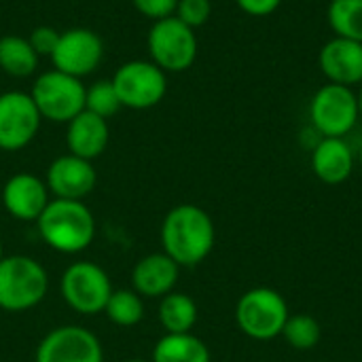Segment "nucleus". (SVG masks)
Returning <instances> with one entry per match:
<instances>
[{
  "label": "nucleus",
  "instance_id": "f257e3e1",
  "mask_svg": "<svg viewBox=\"0 0 362 362\" xmlns=\"http://www.w3.org/2000/svg\"><path fill=\"white\" fill-rule=\"evenodd\" d=\"M161 248L178 267H195L204 263L216 242V229L212 216L195 206H174L161 223Z\"/></svg>",
  "mask_w": 362,
  "mask_h": 362
},
{
  "label": "nucleus",
  "instance_id": "473e14b6",
  "mask_svg": "<svg viewBox=\"0 0 362 362\" xmlns=\"http://www.w3.org/2000/svg\"><path fill=\"white\" fill-rule=\"evenodd\" d=\"M358 159H361V168H362V148H361V155H358Z\"/></svg>",
  "mask_w": 362,
  "mask_h": 362
},
{
  "label": "nucleus",
  "instance_id": "7c9ffc66",
  "mask_svg": "<svg viewBox=\"0 0 362 362\" xmlns=\"http://www.w3.org/2000/svg\"><path fill=\"white\" fill-rule=\"evenodd\" d=\"M4 259V246H2V240H0V261Z\"/></svg>",
  "mask_w": 362,
  "mask_h": 362
},
{
  "label": "nucleus",
  "instance_id": "72a5a7b5",
  "mask_svg": "<svg viewBox=\"0 0 362 362\" xmlns=\"http://www.w3.org/2000/svg\"><path fill=\"white\" fill-rule=\"evenodd\" d=\"M331 2H333V0H331Z\"/></svg>",
  "mask_w": 362,
  "mask_h": 362
},
{
  "label": "nucleus",
  "instance_id": "5701e85b",
  "mask_svg": "<svg viewBox=\"0 0 362 362\" xmlns=\"http://www.w3.org/2000/svg\"><path fill=\"white\" fill-rule=\"evenodd\" d=\"M327 19L335 36L362 42V0H333Z\"/></svg>",
  "mask_w": 362,
  "mask_h": 362
},
{
  "label": "nucleus",
  "instance_id": "9d476101",
  "mask_svg": "<svg viewBox=\"0 0 362 362\" xmlns=\"http://www.w3.org/2000/svg\"><path fill=\"white\" fill-rule=\"evenodd\" d=\"M40 112L25 91L0 93V151L25 148L40 129Z\"/></svg>",
  "mask_w": 362,
  "mask_h": 362
},
{
  "label": "nucleus",
  "instance_id": "ddd939ff",
  "mask_svg": "<svg viewBox=\"0 0 362 362\" xmlns=\"http://www.w3.org/2000/svg\"><path fill=\"white\" fill-rule=\"evenodd\" d=\"M45 182L51 197L83 202L95 189L98 172L91 161L68 153L51 161V165L47 168Z\"/></svg>",
  "mask_w": 362,
  "mask_h": 362
},
{
  "label": "nucleus",
  "instance_id": "6e6552de",
  "mask_svg": "<svg viewBox=\"0 0 362 362\" xmlns=\"http://www.w3.org/2000/svg\"><path fill=\"white\" fill-rule=\"evenodd\" d=\"M121 106L146 110L157 106L168 93V74L151 59H132L119 66L110 78Z\"/></svg>",
  "mask_w": 362,
  "mask_h": 362
},
{
  "label": "nucleus",
  "instance_id": "20e7f679",
  "mask_svg": "<svg viewBox=\"0 0 362 362\" xmlns=\"http://www.w3.org/2000/svg\"><path fill=\"white\" fill-rule=\"evenodd\" d=\"M288 316L291 312L286 299L267 286L246 291L235 305L238 329L255 341H272L282 337Z\"/></svg>",
  "mask_w": 362,
  "mask_h": 362
},
{
  "label": "nucleus",
  "instance_id": "bb28decb",
  "mask_svg": "<svg viewBox=\"0 0 362 362\" xmlns=\"http://www.w3.org/2000/svg\"><path fill=\"white\" fill-rule=\"evenodd\" d=\"M28 40H30L32 49L38 53V57H40V55H49V57H51L53 51H55V47H57L59 32H57L55 28H51V25H38V28H34V30L30 32Z\"/></svg>",
  "mask_w": 362,
  "mask_h": 362
},
{
  "label": "nucleus",
  "instance_id": "412c9836",
  "mask_svg": "<svg viewBox=\"0 0 362 362\" xmlns=\"http://www.w3.org/2000/svg\"><path fill=\"white\" fill-rule=\"evenodd\" d=\"M38 68V53L32 49L30 40L23 36H2L0 38V70L8 76L25 78Z\"/></svg>",
  "mask_w": 362,
  "mask_h": 362
},
{
  "label": "nucleus",
  "instance_id": "7ed1b4c3",
  "mask_svg": "<svg viewBox=\"0 0 362 362\" xmlns=\"http://www.w3.org/2000/svg\"><path fill=\"white\" fill-rule=\"evenodd\" d=\"M49 293L47 269L28 255H4L0 261V310L21 314L36 308Z\"/></svg>",
  "mask_w": 362,
  "mask_h": 362
},
{
  "label": "nucleus",
  "instance_id": "0eeeda50",
  "mask_svg": "<svg viewBox=\"0 0 362 362\" xmlns=\"http://www.w3.org/2000/svg\"><path fill=\"white\" fill-rule=\"evenodd\" d=\"M85 85L81 78L59 70L42 72L32 85V100L42 119L53 123H70L85 110Z\"/></svg>",
  "mask_w": 362,
  "mask_h": 362
},
{
  "label": "nucleus",
  "instance_id": "2f4dec72",
  "mask_svg": "<svg viewBox=\"0 0 362 362\" xmlns=\"http://www.w3.org/2000/svg\"><path fill=\"white\" fill-rule=\"evenodd\" d=\"M123 362H151V361H142V358H129V361H123Z\"/></svg>",
  "mask_w": 362,
  "mask_h": 362
},
{
  "label": "nucleus",
  "instance_id": "b1692460",
  "mask_svg": "<svg viewBox=\"0 0 362 362\" xmlns=\"http://www.w3.org/2000/svg\"><path fill=\"white\" fill-rule=\"evenodd\" d=\"M320 322L310 316V314H295V316H288L286 325H284V331H282V337L284 341L299 350V352H308L312 348L318 346L320 341Z\"/></svg>",
  "mask_w": 362,
  "mask_h": 362
},
{
  "label": "nucleus",
  "instance_id": "423d86ee",
  "mask_svg": "<svg viewBox=\"0 0 362 362\" xmlns=\"http://www.w3.org/2000/svg\"><path fill=\"white\" fill-rule=\"evenodd\" d=\"M112 291L108 274L91 261L68 265L59 278V295L64 303L83 316L102 314Z\"/></svg>",
  "mask_w": 362,
  "mask_h": 362
},
{
  "label": "nucleus",
  "instance_id": "c85d7f7f",
  "mask_svg": "<svg viewBox=\"0 0 362 362\" xmlns=\"http://www.w3.org/2000/svg\"><path fill=\"white\" fill-rule=\"evenodd\" d=\"M282 0H235V4L246 13V15H252V17H265V15H272L278 6H280Z\"/></svg>",
  "mask_w": 362,
  "mask_h": 362
},
{
  "label": "nucleus",
  "instance_id": "aec40b11",
  "mask_svg": "<svg viewBox=\"0 0 362 362\" xmlns=\"http://www.w3.org/2000/svg\"><path fill=\"white\" fill-rule=\"evenodd\" d=\"M159 325L165 333H191L197 322V303L185 293L172 291L159 299Z\"/></svg>",
  "mask_w": 362,
  "mask_h": 362
},
{
  "label": "nucleus",
  "instance_id": "6ab92c4d",
  "mask_svg": "<svg viewBox=\"0 0 362 362\" xmlns=\"http://www.w3.org/2000/svg\"><path fill=\"white\" fill-rule=\"evenodd\" d=\"M151 362H212L208 346L193 333H165L153 348Z\"/></svg>",
  "mask_w": 362,
  "mask_h": 362
},
{
  "label": "nucleus",
  "instance_id": "a878e982",
  "mask_svg": "<svg viewBox=\"0 0 362 362\" xmlns=\"http://www.w3.org/2000/svg\"><path fill=\"white\" fill-rule=\"evenodd\" d=\"M182 23H187L189 28H202L204 23H208L210 15H212V2L210 0H178L176 13H174Z\"/></svg>",
  "mask_w": 362,
  "mask_h": 362
},
{
  "label": "nucleus",
  "instance_id": "9b49d317",
  "mask_svg": "<svg viewBox=\"0 0 362 362\" xmlns=\"http://www.w3.org/2000/svg\"><path fill=\"white\" fill-rule=\"evenodd\" d=\"M36 362H104V348L85 327L64 325L40 339Z\"/></svg>",
  "mask_w": 362,
  "mask_h": 362
},
{
  "label": "nucleus",
  "instance_id": "4468645a",
  "mask_svg": "<svg viewBox=\"0 0 362 362\" xmlns=\"http://www.w3.org/2000/svg\"><path fill=\"white\" fill-rule=\"evenodd\" d=\"M49 202L51 193L47 182L30 172L13 174L2 187V206L6 214L21 223H36Z\"/></svg>",
  "mask_w": 362,
  "mask_h": 362
},
{
  "label": "nucleus",
  "instance_id": "393cba45",
  "mask_svg": "<svg viewBox=\"0 0 362 362\" xmlns=\"http://www.w3.org/2000/svg\"><path fill=\"white\" fill-rule=\"evenodd\" d=\"M121 100L117 95V89L112 85V81H98L91 87H87L85 91V110L102 117V119H110L121 110Z\"/></svg>",
  "mask_w": 362,
  "mask_h": 362
},
{
  "label": "nucleus",
  "instance_id": "dca6fc26",
  "mask_svg": "<svg viewBox=\"0 0 362 362\" xmlns=\"http://www.w3.org/2000/svg\"><path fill=\"white\" fill-rule=\"evenodd\" d=\"M180 267L161 250L142 257L132 269V288L142 299H161L170 295L178 282Z\"/></svg>",
  "mask_w": 362,
  "mask_h": 362
},
{
  "label": "nucleus",
  "instance_id": "cd10ccee",
  "mask_svg": "<svg viewBox=\"0 0 362 362\" xmlns=\"http://www.w3.org/2000/svg\"><path fill=\"white\" fill-rule=\"evenodd\" d=\"M136 11L151 21H159L172 17L176 13L178 0H132Z\"/></svg>",
  "mask_w": 362,
  "mask_h": 362
},
{
  "label": "nucleus",
  "instance_id": "f03ea898",
  "mask_svg": "<svg viewBox=\"0 0 362 362\" xmlns=\"http://www.w3.org/2000/svg\"><path fill=\"white\" fill-rule=\"evenodd\" d=\"M42 242L62 255H78L87 250L95 238V218L85 202L55 199L47 204L36 221Z\"/></svg>",
  "mask_w": 362,
  "mask_h": 362
},
{
  "label": "nucleus",
  "instance_id": "4be33fe9",
  "mask_svg": "<svg viewBox=\"0 0 362 362\" xmlns=\"http://www.w3.org/2000/svg\"><path fill=\"white\" fill-rule=\"evenodd\" d=\"M104 314L117 327H136L144 318V301L134 288H115L108 297Z\"/></svg>",
  "mask_w": 362,
  "mask_h": 362
},
{
  "label": "nucleus",
  "instance_id": "f8f14e48",
  "mask_svg": "<svg viewBox=\"0 0 362 362\" xmlns=\"http://www.w3.org/2000/svg\"><path fill=\"white\" fill-rule=\"evenodd\" d=\"M55 70L83 78L98 70L104 59V42L89 28H70L59 32L57 47L51 55Z\"/></svg>",
  "mask_w": 362,
  "mask_h": 362
},
{
  "label": "nucleus",
  "instance_id": "1a4fd4ad",
  "mask_svg": "<svg viewBox=\"0 0 362 362\" xmlns=\"http://www.w3.org/2000/svg\"><path fill=\"white\" fill-rule=\"evenodd\" d=\"M310 119L320 138H344L361 119L356 93L352 87L327 83L310 102Z\"/></svg>",
  "mask_w": 362,
  "mask_h": 362
},
{
  "label": "nucleus",
  "instance_id": "39448f33",
  "mask_svg": "<svg viewBox=\"0 0 362 362\" xmlns=\"http://www.w3.org/2000/svg\"><path fill=\"white\" fill-rule=\"evenodd\" d=\"M146 47L151 62L157 64L165 74L189 70L197 57L195 30L182 23L176 15L153 21L146 36Z\"/></svg>",
  "mask_w": 362,
  "mask_h": 362
},
{
  "label": "nucleus",
  "instance_id": "a211bd4d",
  "mask_svg": "<svg viewBox=\"0 0 362 362\" xmlns=\"http://www.w3.org/2000/svg\"><path fill=\"white\" fill-rule=\"evenodd\" d=\"M354 153L344 138H320L312 148V172L325 185H341L352 176Z\"/></svg>",
  "mask_w": 362,
  "mask_h": 362
},
{
  "label": "nucleus",
  "instance_id": "2eb2a0df",
  "mask_svg": "<svg viewBox=\"0 0 362 362\" xmlns=\"http://www.w3.org/2000/svg\"><path fill=\"white\" fill-rule=\"evenodd\" d=\"M318 64L329 83L354 87L362 83V42L348 38H331L322 45Z\"/></svg>",
  "mask_w": 362,
  "mask_h": 362
},
{
  "label": "nucleus",
  "instance_id": "c756f323",
  "mask_svg": "<svg viewBox=\"0 0 362 362\" xmlns=\"http://www.w3.org/2000/svg\"><path fill=\"white\" fill-rule=\"evenodd\" d=\"M356 100H358V115H361V119H362V83H361V91L356 93Z\"/></svg>",
  "mask_w": 362,
  "mask_h": 362
},
{
  "label": "nucleus",
  "instance_id": "f3484780",
  "mask_svg": "<svg viewBox=\"0 0 362 362\" xmlns=\"http://www.w3.org/2000/svg\"><path fill=\"white\" fill-rule=\"evenodd\" d=\"M66 125H68V132H66L68 153L81 159L93 161L106 151L108 140H110V129H108L106 119L89 110H83Z\"/></svg>",
  "mask_w": 362,
  "mask_h": 362
}]
</instances>
